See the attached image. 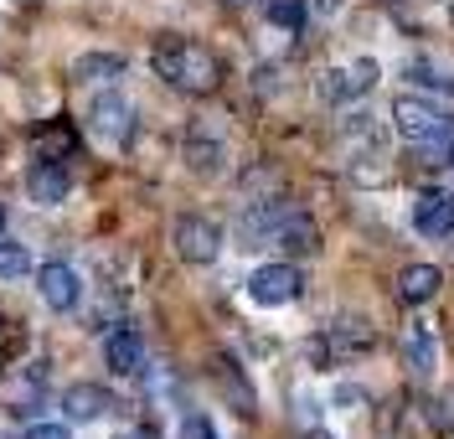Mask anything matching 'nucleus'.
<instances>
[{"label":"nucleus","mask_w":454,"mask_h":439,"mask_svg":"<svg viewBox=\"0 0 454 439\" xmlns=\"http://www.w3.org/2000/svg\"><path fill=\"white\" fill-rule=\"evenodd\" d=\"M274 243L289 248V254H300V259H310V254H320V228H315L310 212H289L279 223V233H274Z\"/></svg>","instance_id":"nucleus-17"},{"label":"nucleus","mask_w":454,"mask_h":439,"mask_svg":"<svg viewBox=\"0 0 454 439\" xmlns=\"http://www.w3.org/2000/svg\"><path fill=\"white\" fill-rule=\"evenodd\" d=\"M104 362H109L119 378H140L145 372V341L140 331H109V341H104Z\"/></svg>","instance_id":"nucleus-13"},{"label":"nucleus","mask_w":454,"mask_h":439,"mask_svg":"<svg viewBox=\"0 0 454 439\" xmlns=\"http://www.w3.org/2000/svg\"><path fill=\"white\" fill-rule=\"evenodd\" d=\"M408 78L434 93H454V47H424L408 58Z\"/></svg>","instance_id":"nucleus-9"},{"label":"nucleus","mask_w":454,"mask_h":439,"mask_svg":"<svg viewBox=\"0 0 454 439\" xmlns=\"http://www.w3.org/2000/svg\"><path fill=\"white\" fill-rule=\"evenodd\" d=\"M62 409H67L73 424H93V419H104L114 409V398H109V388H98V382H73L62 393Z\"/></svg>","instance_id":"nucleus-14"},{"label":"nucleus","mask_w":454,"mask_h":439,"mask_svg":"<svg viewBox=\"0 0 454 439\" xmlns=\"http://www.w3.org/2000/svg\"><path fill=\"white\" fill-rule=\"evenodd\" d=\"M413 161H424V166H450L454 161V129H439V135H428L413 145Z\"/></svg>","instance_id":"nucleus-22"},{"label":"nucleus","mask_w":454,"mask_h":439,"mask_svg":"<svg viewBox=\"0 0 454 439\" xmlns=\"http://www.w3.org/2000/svg\"><path fill=\"white\" fill-rule=\"evenodd\" d=\"M305 294V274L294 263H263L248 274V300L263 305V310H279V305H294Z\"/></svg>","instance_id":"nucleus-3"},{"label":"nucleus","mask_w":454,"mask_h":439,"mask_svg":"<svg viewBox=\"0 0 454 439\" xmlns=\"http://www.w3.org/2000/svg\"><path fill=\"white\" fill-rule=\"evenodd\" d=\"M377 62L372 58H356V62H336V67H325L320 73V83H315V93H320V104H351V98H362V93H372L377 88Z\"/></svg>","instance_id":"nucleus-2"},{"label":"nucleus","mask_w":454,"mask_h":439,"mask_svg":"<svg viewBox=\"0 0 454 439\" xmlns=\"http://www.w3.org/2000/svg\"><path fill=\"white\" fill-rule=\"evenodd\" d=\"M181 439H217V429H212V419L186 413V419H181Z\"/></svg>","instance_id":"nucleus-24"},{"label":"nucleus","mask_w":454,"mask_h":439,"mask_svg":"<svg viewBox=\"0 0 454 439\" xmlns=\"http://www.w3.org/2000/svg\"><path fill=\"white\" fill-rule=\"evenodd\" d=\"M119 439H155L150 429H135V435H119Z\"/></svg>","instance_id":"nucleus-27"},{"label":"nucleus","mask_w":454,"mask_h":439,"mask_svg":"<svg viewBox=\"0 0 454 439\" xmlns=\"http://www.w3.org/2000/svg\"><path fill=\"white\" fill-rule=\"evenodd\" d=\"M0 228H5V207H0Z\"/></svg>","instance_id":"nucleus-29"},{"label":"nucleus","mask_w":454,"mask_h":439,"mask_svg":"<svg viewBox=\"0 0 454 439\" xmlns=\"http://www.w3.org/2000/svg\"><path fill=\"white\" fill-rule=\"evenodd\" d=\"M444 285V274H439V263H408L403 274H397V300L403 305H428L434 294Z\"/></svg>","instance_id":"nucleus-16"},{"label":"nucleus","mask_w":454,"mask_h":439,"mask_svg":"<svg viewBox=\"0 0 454 439\" xmlns=\"http://www.w3.org/2000/svg\"><path fill=\"white\" fill-rule=\"evenodd\" d=\"M36 294H42V305H47V310H73V305L83 300V279H78V269H73V263L52 259V263H42V269H36Z\"/></svg>","instance_id":"nucleus-7"},{"label":"nucleus","mask_w":454,"mask_h":439,"mask_svg":"<svg viewBox=\"0 0 454 439\" xmlns=\"http://www.w3.org/2000/svg\"><path fill=\"white\" fill-rule=\"evenodd\" d=\"M305 439H336V435H331V429H310Z\"/></svg>","instance_id":"nucleus-26"},{"label":"nucleus","mask_w":454,"mask_h":439,"mask_svg":"<svg viewBox=\"0 0 454 439\" xmlns=\"http://www.w3.org/2000/svg\"><path fill=\"white\" fill-rule=\"evenodd\" d=\"M88 124H93L109 145H129V135H135V109H129L119 93H98L93 109H88Z\"/></svg>","instance_id":"nucleus-8"},{"label":"nucleus","mask_w":454,"mask_h":439,"mask_svg":"<svg viewBox=\"0 0 454 439\" xmlns=\"http://www.w3.org/2000/svg\"><path fill=\"white\" fill-rule=\"evenodd\" d=\"M212 372H217V382H223V393H227V404H232L238 413H254V409H258L254 388L243 382V372H238V367H232L227 357H217V367H212Z\"/></svg>","instance_id":"nucleus-20"},{"label":"nucleus","mask_w":454,"mask_h":439,"mask_svg":"<svg viewBox=\"0 0 454 439\" xmlns=\"http://www.w3.org/2000/svg\"><path fill=\"white\" fill-rule=\"evenodd\" d=\"M372 347H377V331L356 316H346V321L325 325V336L315 341V357L320 362H346V357H367Z\"/></svg>","instance_id":"nucleus-6"},{"label":"nucleus","mask_w":454,"mask_h":439,"mask_svg":"<svg viewBox=\"0 0 454 439\" xmlns=\"http://www.w3.org/2000/svg\"><path fill=\"white\" fill-rule=\"evenodd\" d=\"M21 274H31V254L21 243H5L0 238V279H21Z\"/></svg>","instance_id":"nucleus-23"},{"label":"nucleus","mask_w":454,"mask_h":439,"mask_svg":"<svg viewBox=\"0 0 454 439\" xmlns=\"http://www.w3.org/2000/svg\"><path fill=\"white\" fill-rule=\"evenodd\" d=\"M450 171H454V161H450Z\"/></svg>","instance_id":"nucleus-30"},{"label":"nucleus","mask_w":454,"mask_h":439,"mask_svg":"<svg viewBox=\"0 0 454 439\" xmlns=\"http://www.w3.org/2000/svg\"><path fill=\"white\" fill-rule=\"evenodd\" d=\"M403 367H408V378H419V382H428L434 367H439V347H434V331L424 321H413L403 331Z\"/></svg>","instance_id":"nucleus-12"},{"label":"nucleus","mask_w":454,"mask_h":439,"mask_svg":"<svg viewBox=\"0 0 454 439\" xmlns=\"http://www.w3.org/2000/svg\"><path fill=\"white\" fill-rule=\"evenodd\" d=\"M186 166L197 176H223L227 166V145L217 135H207V124H197L192 135H186Z\"/></svg>","instance_id":"nucleus-15"},{"label":"nucleus","mask_w":454,"mask_h":439,"mask_svg":"<svg viewBox=\"0 0 454 439\" xmlns=\"http://www.w3.org/2000/svg\"><path fill=\"white\" fill-rule=\"evenodd\" d=\"M263 16H269V27L300 36L305 21H310V5H305V0H263Z\"/></svg>","instance_id":"nucleus-21"},{"label":"nucleus","mask_w":454,"mask_h":439,"mask_svg":"<svg viewBox=\"0 0 454 439\" xmlns=\"http://www.w3.org/2000/svg\"><path fill=\"white\" fill-rule=\"evenodd\" d=\"M67 192H73V176H67L62 161H36V166L27 171V197L36 207H62Z\"/></svg>","instance_id":"nucleus-10"},{"label":"nucleus","mask_w":454,"mask_h":439,"mask_svg":"<svg viewBox=\"0 0 454 439\" xmlns=\"http://www.w3.org/2000/svg\"><path fill=\"white\" fill-rule=\"evenodd\" d=\"M150 67L160 83H170L176 93H192V98H207L223 88V58L192 36H160L150 52Z\"/></svg>","instance_id":"nucleus-1"},{"label":"nucleus","mask_w":454,"mask_h":439,"mask_svg":"<svg viewBox=\"0 0 454 439\" xmlns=\"http://www.w3.org/2000/svg\"><path fill=\"white\" fill-rule=\"evenodd\" d=\"M21 439H73V435H67V424H31Z\"/></svg>","instance_id":"nucleus-25"},{"label":"nucleus","mask_w":454,"mask_h":439,"mask_svg":"<svg viewBox=\"0 0 454 439\" xmlns=\"http://www.w3.org/2000/svg\"><path fill=\"white\" fill-rule=\"evenodd\" d=\"M413 228L424 238H450L454 233V197L450 192H419L413 197Z\"/></svg>","instance_id":"nucleus-11"},{"label":"nucleus","mask_w":454,"mask_h":439,"mask_svg":"<svg viewBox=\"0 0 454 439\" xmlns=\"http://www.w3.org/2000/svg\"><path fill=\"white\" fill-rule=\"evenodd\" d=\"M73 78L78 83H119L124 78V58L119 52H83V58H73Z\"/></svg>","instance_id":"nucleus-18"},{"label":"nucleus","mask_w":454,"mask_h":439,"mask_svg":"<svg viewBox=\"0 0 454 439\" xmlns=\"http://www.w3.org/2000/svg\"><path fill=\"white\" fill-rule=\"evenodd\" d=\"M170 243H176V254H181L186 263H217V254H223V228H217L212 217L186 212V217H176Z\"/></svg>","instance_id":"nucleus-5"},{"label":"nucleus","mask_w":454,"mask_h":439,"mask_svg":"<svg viewBox=\"0 0 454 439\" xmlns=\"http://www.w3.org/2000/svg\"><path fill=\"white\" fill-rule=\"evenodd\" d=\"M31 150H36V161H67L78 150V129L73 124H47V129L31 135Z\"/></svg>","instance_id":"nucleus-19"},{"label":"nucleus","mask_w":454,"mask_h":439,"mask_svg":"<svg viewBox=\"0 0 454 439\" xmlns=\"http://www.w3.org/2000/svg\"><path fill=\"white\" fill-rule=\"evenodd\" d=\"M393 129L408 140V145H419V140H428V135L450 129V119H444V109H439L434 98H424V93H397L393 98Z\"/></svg>","instance_id":"nucleus-4"},{"label":"nucleus","mask_w":454,"mask_h":439,"mask_svg":"<svg viewBox=\"0 0 454 439\" xmlns=\"http://www.w3.org/2000/svg\"><path fill=\"white\" fill-rule=\"evenodd\" d=\"M227 5H248V0H227Z\"/></svg>","instance_id":"nucleus-28"}]
</instances>
